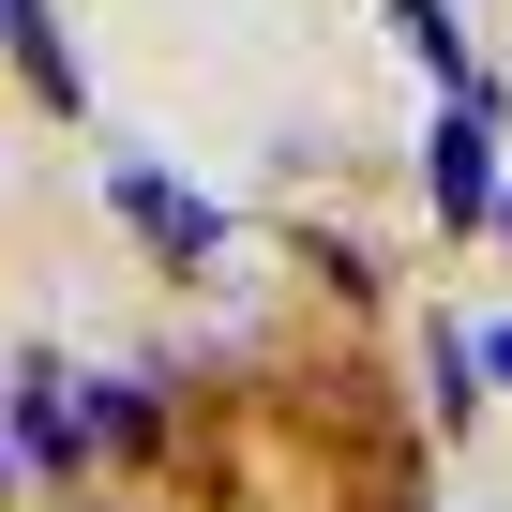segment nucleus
<instances>
[{"label": "nucleus", "instance_id": "f257e3e1", "mask_svg": "<svg viewBox=\"0 0 512 512\" xmlns=\"http://www.w3.org/2000/svg\"><path fill=\"white\" fill-rule=\"evenodd\" d=\"M121 211H136V241H166V256H211V226H226V211H211L196 181H166V166H121Z\"/></svg>", "mask_w": 512, "mask_h": 512}, {"label": "nucleus", "instance_id": "f03ea898", "mask_svg": "<svg viewBox=\"0 0 512 512\" xmlns=\"http://www.w3.org/2000/svg\"><path fill=\"white\" fill-rule=\"evenodd\" d=\"M437 211H452V226H482V211H497V166H482V91H452V121H437Z\"/></svg>", "mask_w": 512, "mask_h": 512}, {"label": "nucleus", "instance_id": "7ed1b4c3", "mask_svg": "<svg viewBox=\"0 0 512 512\" xmlns=\"http://www.w3.org/2000/svg\"><path fill=\"white\" fill-rule=\"evenodd\" d=\"M0 46L31 61V91H46V106H76V46H61V16H46V0H0Z\"/></svg>", "mask_w": 512, "mask_h": 512}, {"label": "nucleus", "instance_id": "20e7f679", "mask_svg": "<svg viewBox=\"0 0 512 512\" xmlns=\"http://www.w3.org/2000/svg\"><path fill=\"white\" fill-rule=\"evenodd\" d=\"M16 437H31L46 467H76V392H61V377H31V392H16Z\"/></svg>", "mask_w": 512, "mask_h": 512}, {"label": "nucleus", "instance_id": "39448f33", "mask_svg": "<svg viewBox=\"0 0 512 512\" xmlns=\"http://www.w3.org/2000/svg\"><path fill=\"white\" fill-rule=\"evenodd\" d=\"M467 347H497V377H512V332H467Z\"/></svg>", "mask_w": 512, "mask_h": 512}, {"label": "nucleus", "instance_id": "423d86ee", "mask_svg": "<svg viewBox=\"0 0 512 512\" xmlns=\"http://www.w3.org/2000/svg\"><path fill=\"white\" fill-rule=\"evenodd\" d=\"M497 241H512V196H497Z\"/></svg>", "mask_w": 512, "mask_h": 512}]
</instances>
